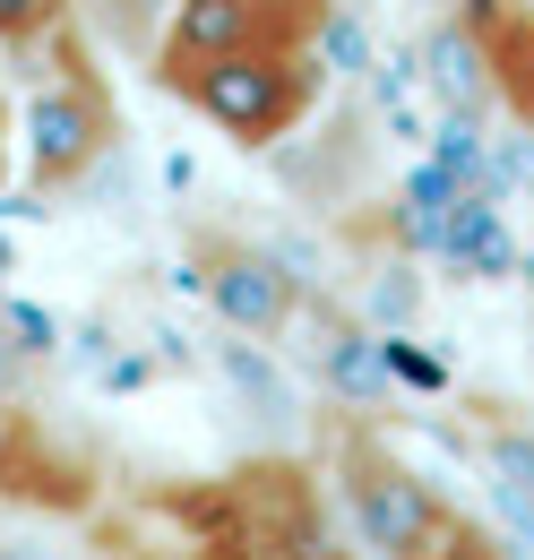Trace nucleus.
<instances>
[{
  "mask_svg": "<svg viewBox=\"0 0 534 560\" xmlns=\"http://www.w3.org/2000/svg\"><path fill=\"white\" fill-rule=\"evenodd\" d=\"M336 483H345V509H353L362 544L380 560H422L440 535H449V517H457V509L422 483L380 431H362V422L336 440Z\"/></svg>",
  "mask_w": 534,
  "mask_h": 560,
  "instance_id": "20e7f679",
  "label": "nucleus"
},
{
  "mask_svg": "<svg viewBox=\"0 0 534 560\" xmlns=\"http://www.w3.org/2000/svg\"><path fill=\"white\" fill-rule=\"evenodd\" d=\"M422 560H509V552H500V544H491L474 517H449V535H440V544H431Z\"/></svg>",
  "mask_w": 534,
  "mask_h": 560,
  "instance_id": "9d476101",
  "label": "nucleus"
},
{
  "mask_svg": "<svg viewBox=\"0 0 534 560\" xmlns=\"http://www.w3.org/2000/svg\"><path fill=\"white\" fill-rule=\"evenodd\" d=\"M207 293H216V311H224L233 328H251V337H276V328L293 319V284L276 277L259 250H216V259H207Z\"/></svg>",
  "mask_w": 534,
  "mask_h": 560,
  "instance_id": "423d86ee",
  "label": "nucleus"
},
{
  "mask_svg": "<svg viewBox=\"0 0 534 560\" xmlns=\"http://www.w3.org/2000/svg\"><path fill=\"white\" fill-rule=\"evenodd\" d=\"M113 130H121V113H113L104 78L86 61V44L61 26V35H53V78H44L35 104H26V182H35V190L86 182V173L104 164Z\"/></svg>",
  "mask_w": 534,
  "mask_h": 560,
  "instance_id": "7ed1b4c3",
  "label": "nucleus"
},
{
  "mask_svg": "<svg viewBox=\"0 0 534 560\" xmlns=\"http://www.w3.org/2000/svg\"><path fill=\"white\" fill-rule=\"evenodd\" d=\"M0 173H9V104H0Z\"/></svg>",
  "mask_w": 534,
  "mask_h": 560,
  "instance_id": "9b49d317",
  "label": "nucleus"
},
{
  "mask_svg": "<svg viewBox=\"0 0 534 560\" xmlns=\"http://www.w3.org/2000/svg\"><path fill=\"white\" fill-rule=\"evenodd\" d=\"M69 18L61 0H0V52H35V44H53Z\"/></svg>",
  "mask_w": 534,
  "mask_h": 560,
  "instance_id": "6e6552de",
  "label": "nucleus"
},
{
  "mask_svg": "<svg viewBox=\"0 0 534 560\" xmlns=\"http://www.w3.org/2000/svg\"><path fill=\"white\" fill-rule=\"evenodd\" d=\"M457 44H466L474 70L500 86V104L534 130V0H466Z\"/></svg>",
  "mask_w": 534,
  "mask_h": 560,
  "instance_id": "39448f33",
  "label": "nucleus"
},
{
  "mask_svg": "<svg viewBox=\"0 0 534 560\" xmlns=\"http://www.w3.org/2000/svg\"><path fill=\"white\" fill-rule=\"evenodd\" d=\"M431 233H440V250H449V259H457V277H518V250H509V233H500V215L483 208V199H466V190H457V199H440V224H431Z\"/></svg>",
  "mask_w": 534,
  "mask_h": 560,
  "instance_id": "0eeeda50",
  "label": "nucleus"
},
{
  "mask_svg": "<svg viewBox=\"0 0 534 560\" xmlns=\"http://www.w3.org/2000/svg\"><path fill=\"white\" fill-rule=\"evenodd\" d=\"M328 18V0H173L155 35V86L233 52H320Z\"/></svg>",
  "mask_w": 534,
  "mask_h": 560,
  "instance_id": "f257e3e1",
  "label": "nucleus"
},
{
  "mask_svg": "<svg viewBox=\"0 0 534 560\" xmlns=\"http://www.w3.org/2000/svg\"><path fill=\"white\" fill-rule=\"evenodd\" d=\"M320 86H328L320 52H233V61H207V70L173 78V95L199 104L233 147H276L285 130H302Z\"/></svg>",
  "mask_w": 534,
  "mask_h": 560,
  "instance_id": "f03ea898",
  "label": "nucleus"
},
{
  "mask_svg": "<svg viewBox=\"0 0 534 560\" xmlns=\"http://www.w3.org/2000/svg\"><path fill=\"white\" fill-rule=\"evenodd\" d=\"M491 457H500V483H509V491L534 509V440H518V431H491Z\"/></svg>",
  "mask_w": 534,
  "mask_h": 560,
  "instance_id": "1a4fd4ad",
  "label": "nucleus"
},
{
  "mask_svg": "<svg viewBox=\"0 0 534 560\" xmlns=\"http://www.w3.org/2000/svg\"><path fill=\"white\" fill-rule=\"evenodd\" d=\"M0 353H9V346H0Z\"/></svg>",
  "mask_w": 534,
  "mask_h": 560,
  "instance_id": "f8f14e48",
  "label": "nucleus"
}]
</instances>
